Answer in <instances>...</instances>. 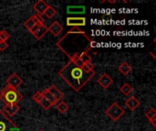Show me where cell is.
<instances>
[{
  "mask_svg": "<svg viewBox=\"0 0 156 131\" xmlns=\"http://www.w3.org/2000/svg\"><path fill=\"white\" fill-rule=\"evenodd\" d=\"M95 46L94 39L79 27H73L57 42V47L69 58V61L80 67L84 64L80 61V55L88 53Z\"/></svg>",
  "mask_w": 156,
  "mask_h": 131,
  "instance_id": "obj_1",
  "label": "cell"
},
{
  "mask_svg": "<svg viewBox=\"0 0 156 131\" xmlns=\"http://www.w3.org/2000/svg\"><path fill=\"white\" fill-rule=\"evenodd\" d=\"M58 76L74 91L79 92L95 76V71L86 73L82 67L69 61L59 70Z\"/></svg>",
  "mask_w": 156,
  "mask_h": 131,
  "instance_id": "obj_2",
  "label": "cell"
},
{
  "mask_svg": "<svg viewBox=\"0 0 156 131\" xmlns=\"http://www.w3.org/2000/svg\"><path fill=\"white\" fill-rule=\"evenodd\" d=\"M23 98V95L17 89L12 88L8 86L5 87L0 93V99L5 105H18Z\"/></svg>",
  "mask_w": 156,
  "mask_h": 131,
  "instance_id": "obj_3",
  "label": "cell"
},
{
  "mask_svg": "<svg viewBox=\"0 0 156 131\" xmlns=\"http://www.w3.org/2000/svg\"><path fill=\"white\" fill-rule=\"evenodd\" d=\"M105 113L112 120L118 121L125 114V111L117 102H114L106 109Z\"/></svg>",
  "mask_w": 156,
  "mask_h": 131,
  "instance_id": "obj_4",
  "label": "cell"
},
{
  "mask_svg": "<svg viewBox=\"0 0 156 131\" xmlns=\"http://www.w3.org/2000/svg\"><path fill=\"white\" fill-rule=\"evenodd\" d=\"M16 129H17L16 124L0 110V131H15Z\"/></svg>",
  "mask_w": 156,
  "mask_h": 131,
  "instance_id": "obj_5",
  "label": "cell"
},
{
  "mask_svg": "<svg viewBox=\"0 0 156 131\" xmlns=\"http://www.w3.org/2000/svg\"><path fill=\"white\" fill-rule=\"evenodd\" d=\"M39 24H44V18L42 17V16L39 15H34L32 16H30L25 23H24V26L30 31L31 29H33L36 26L39 25Z\"/></svg>",
  "mask_w": 156,
  "mask_h": 131,
  "instance_id": "obj_6",
  "label": "cell"
},
{
  "mask_svg": "<svg viewBox=\"0 0 156 131\" xmlns=\"http://www.w3.org/2000/svg\"><path fill=\"white\" fill-rule=\"evenodd\" d=\"M37 40L41 39L48 32V26H46L44 24H39L37 26H36L33 29H31L29 31Z\"/></svg>",
  "mask_w": 156,
  "mask_h": 131,
  "instance_id": "obj_7",
  "label": "cell"
},
{
  "mask_svg": "<svg viewBox=\"0 0 156 131\" xmlns=\"http://www.w3.org/2000/svg\"><path fill=\"white\" fill-rule=\"evenodd\" d=\"M23 83V80L22 78L16 73L12 74L7 79H6V86L12 88H15V89H17V88Z\"/></svg>",
  "mask_w": 156,
  "mask_h": 131,
  "instance_id": "obj_8",
  "label": "cell"
},
{
  "mask_svg": "<svg viewBox=\"0 0 156 131\" xmlns=\"http://www.w3.org/2000/svg\"><path fill=\"white\" fill-rule=\"evenodd\" d=\"M66 24L68 26L79 27L86 26V18L85 17H68L66 20Z\"/></svg>",
  "mask_w": 156,
  "mask_h": 131,
  "instance_id": "obj_9",
  "label": "cell"
},
{
  "mask_svg": "<svg viewBox=\"0 0 156 131\" xmlns=\"http://www.w3.org/2000/svg\"><path fill=\"white\" fill-rule=\"evenodd\" d=\"M97 83L103 88V89H107L112 83L113 80L112 78L107 74V73H103L97 80Z\"/></svg>",
  "mask_w": 156,
  "mask_h": 131,
  "instance_id": "obj_10",
  "label": "cell"
},
{
  "mask_svg": "<svg viewBox=\"0 0 156 131\" xmlns=\"http://www.w3.org/2000/svg\"><path fill=\"white\" fill-rule=\"evenodd\" d=\"M48 31L52 34V35H54V36H58L60 34H61V32L63 31V26H62V25L58 22V21H55V22H53L48 27Z\"/></svg>",
  "mask_w": 156,
  "mask_h": 131,
  "instance_id": "obj_11",
  "label": "cell"
},
{
  "mask_svg": "<svg viewBox=\"0 0 156 131\" xmlns=\"http://www.w3.org/2000/svg\"><path fill=\"white\" fill-rule=\"evenodd\" d=\"M20 110V107L18 105H5L3 108V112L9 118L15 116Z\"/></svg>",
  "mask_w": 156,
  "mask_h": 131,
  "instance_id": "obj_12",
  "label": "cell"
},
{
  "mask_svg": "<svg viewBox=\"0 0 156 131\" xmlns=\"http://www.w3.org/2000/svg\"><path fill=\"white\" fill-rule=\"evenodd\" d=\"M49 5H48L44 0H39L37 2H36L33 5V8L34 10L37 13V15L39 16H42L44 14V12L46 11V9L48 8Z\"/></svg>",
  "mask_w": 156,
  "mask_h": 131,
  "instance_id": "obj_13",
  "label": "cell"
},
{
  "mask_svg": "<svg viewBox=\"0 0 156 131\" xmlns=\"http://www.w3.org/2000/svg\"><path fill=\"white\" fill-rule=\"evenodd\" d=\"M140 104H141V102L134 96H132L131 98H129L127 99V101L125 102V106L132 111H134L140 106Z\"/></svg>",
  "mask_w": 156,
  "mask_h": 131,
  "instance_id": "obj_14",
  "label": "cell"
},
{
  "mask_svg": "<svg viewBox=\"0 0 156 131\" xmlns=\"http://www.w3.org/2000/svg\"><path fill=\"white\" fill-rule=\"evenodd\" d=\"M48 89L49 90V92L52 94V96L56 98V100H57L58 102L60 101V100L64 98V94H63L56 86L52 85V86H50L49 88H48Z\"/></svg>",
  "mask_w": 156,
  "mask_h": 131,
  "instance_id": "obj_15",
  "label": "cell"
},
{
  "mask_svg": "<svg viewBox=\"0 0 156 131\" xmlns=\"http://www.w3.org/2000/svg\"><path fill=\"white\" fill-rule=\"evenodd\" d=\"M118 70H119V72H120L122 75L127 76V75H129V74L132 72L133 67H132V66H131L129 63H127V62H122V63L120 64V66L118 67Z\"/></svg>",
  "mask_w": 156,
  "mask_h": 131,
  "instance_id": "obj_16",
  "label": "cell"
},
{
  "mask_svg": "<svg viewBox=\"0 0 156 131\" xmlns=\"http://www.w3.org/2000/svg\"><path fill=\"white\" fill-rule=\"evenodd\" d=\"M145 117L154 127H156V110L154 108H151L148 111H146Z\"/></svg>",
  "mask_w": 156,
  "mask_h": 131,
  "instance_id": "obj_17",
  "label": "cell"
},
{
  "mask_svg": "<svg viewBox=\"0 0 156 131\" xmlns=\"http://www.w3.org/2000/svg\"><path fill=\"white\" fill-rule=\"evenodd\" d=\"M42 96H43V98L47 100V101H48L50 104H51V106H54V105H56L57 104V100H56V98L52 96V94L49 92V90L48 89V88H45L42 92Z\"/></svg>",
  "mask_w": 156,
  "mask_h": 131,
  "instance_id": "obj_18",
  "label": "cell"
},
{
  "mask_svg": "<svg viewBox=\"0 0 156 131\" xmlns=\"http://www.w3.org/2000/svg\"><path fill=\"white\" fill-rule=\"evenodd\" d=\"M67 12L69 14H83L85 13V6H68Z\"/></svg>",
  "mask_w": 156,
  "mask_h": 131,
  "instance_id": "obj_19",
  "label": "cell"
},
{
  "mask_svg": "<svg viewBox=\"0 0 156 131\" xmlns=\"http://www.w3.org/2000/svg\"><path fill=\"white\" fill-rule=\"evenodd\" d=\"M133 90V88L132 87V85H130L129 83H124L121 88H120V91L124 95V96H129L130 94H132Z\"/></svg>",
  "mask_w": 156,
  "mask_h": 131,
  "instance_id": "obj_20",
  "label": "cell"
},
{
  "mask_svg": "<svg viewBox=\"0 0 156 131\" xmlns=\"http://www.w3.org/2000/svg\"><path fill=\"white\" fill-rule=\"evenodd\" d=\"M43 15H45V16H46L47 18L50 19V18H52L53 16H55L57 15V10H56L52 5H48V8L46 9V11L44 12Z\"/></svg>",
  "mask_w": 156,
  "mask_h": 131,
  "instance_id": "obj_21",
  "label": "cell"
},
{
  "mask_svg": "<svg viewBox=\"0 0 156 131\" xmlns=\"http://www.w3.org/2000/svg\"><path fill=\"white\" fill-rule=\"evenodd\" d=\"M69 105L64 102V101H60L58 104H57V109L61 113V114H65L68 110H69Z\"/></svg>",
  "mask_w": 156,
  "mask_h": 131,
  "instance_id": "obj_22",
  "label": "cell"
},
{
  "mask_svg": "<svg viewBox=\"0 0 156 131\" xmlns=\"http://www.w3.org/2000/svg\"><path fill=\"white\" fill-rule=\"evenodd\" d=\"M80 59L83 64L86 63H90L91 62V57L88 53H82L81 55H80Z\"/></svg>",
  "mask_w": 156,
  "mask_h": 131,
  "instance_id": "obj_23",
  "label": "cell"
},
{
  "mask_svg": "<svg viewBox=\"0 0 156 131\" xmlns=\"http://www.w3.org/2000/svg\"><path fill=\"white\" fill-rule=\"evenodd\" d=\"M10 38V35L5 30L0 31V42H6Z\"/></svg>",
  "mask_w": 156,
  "mask_h": 131,
  "instance_id": "obj_24",
  "label": "cell"
},
{
  "mask_svg": "<svg viewBox=\"0 0 156 131\" xmlns=\"http://www.w3.org/2000/svg\"><path fill=\"white\" fill-rule=\"evenodd\" d=\"M38 104H39V105H40L44 109H45V110H48V109L52 107V106H51V104H50L48 101H47L44 98H43L39 102H38Z\"/></svg>",
  "mask_w": 156,
  "mask_h": 131,
  "instance_id": "obj_25",
  "label": "cell"
},
{
  "mask_svg": "<svg viewBox=\"0 0 156 131\" xmlns=\"http://www.w3.org/2000/svg\"><path fill=\"white\" fill-rule=\"evenodd\" d=\"M82 69L86 72V73H90L91 71H94V65L90 62V63H86L83 65Z\"/></svg>",
  "mask_w": 156,
  "mask_h": 131,
  "instance_id": "obj_26",
  "label": "cell"
},
{
  "mask_svg": "<svg viewBox=\"0 0 156 131\" xmlns=\"http://www.w3.org/2000/svg\"><path fill=\"white\" fill-rule=\"evenodd\" d=\"M32 98H33V100H35L37 103H38L42 98H43V96H42V93L41 92H39V91H37V92H36L34 95H33V97H32Z\"/></svg>",
  "mask_w": 156,
  "mask_h": 131,
  "instance_id": "obj_27",
  "label": "cell"
},
{
  "mask_svg": "<svg viewBox=\"0 0 156 131\" xmlns=\"http://www.w3.org/2000/svg\"><path fill=\"white\" fill-rule=\"evenodd\" d=\"M8 47V44L6 42H0V51H5Z\"/></svg>",
  "mask_w": 156,
  "mask_h": 131,
  "instance_id": "obj_28",
  "label": "cell"
},
{
  "mask_svg": "<svg viewBox=\"0 0 156 131\" xmlns=\"http://www.w3.org/2000/svg\"><path fill=\"white\" fill-rule=\"evenodd\" d=\"M39 131H44V130H43V129H40V130H39Z\"/></svg>",
  "mask_w": 156,
  "mask_h": 131,
  "instance_id": "obj_29",
  "label": "cell"
}]
</instances>
